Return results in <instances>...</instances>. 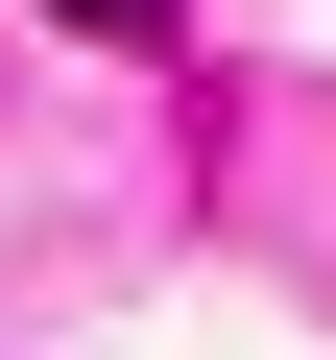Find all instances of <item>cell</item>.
Masks as SVG:
<instances>
[{"mask_svg":"<svg viewBox=\"0 0 336 360\" xmlns=\"http://www.w3.org/2000/svg\"><path fill=\"white\" fill-rule=\"evenodd\" d=\"M72 25H96V49H168V0H72Z\"/></svg>","mask_w":336,"mask_h":360,"instance_id":"cell-1","label":"cell"}]
</instances>
